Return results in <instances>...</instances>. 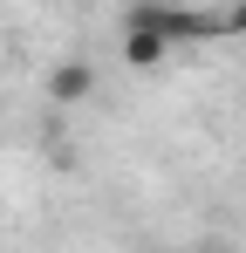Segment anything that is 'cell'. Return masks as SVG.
<instances>
[{"label":"cell","mask_w":246,"mask_h":253,"mask_svg":"<svg viewBox=\"0 0 246 253\" xmlns=\"http://www.w3.org/2000/svg\"><path fill=\"white\" fill-rule=\"evenodd\" d=\"M89 89H96V69H89V62H55V76H48V103H55V110L82 103Z\"/></svg>","instance_id":"1"},{"label":"cell","mask_w":246,"mask_h":253,"mask_svg":"<svg viewBox=\"0 0 246 253\" xmlns=\"http://www.w3.org/2000/svg\"><path fill=\"white\" fill-rule=\"evenodd\" d=\"M226 35H246V7H226Z\"/></svg>","instance_id":"3"},{"label":"cell","mask_w":246,"mask_h":253,"mask_svg":"<svg viewBox=\"0 0 246 253\" xmlns=\"http://www.w3.org/2000/svg\"><path fill=\"white\" fill-rule=\"evenodd\" d=\"M123 55H130L137 69H158L164 55H171V42H164L158 28H144V21H123Z\"/></svg>","instance_id":"2"}]
</instances>
